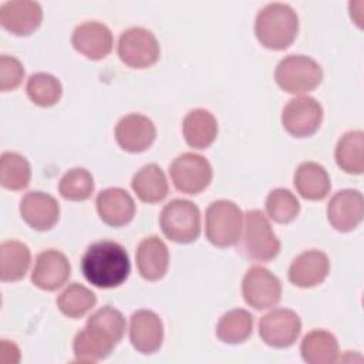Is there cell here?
<instances>
[{"instance_id": "obj_1", "label": "cell", "mask_w": 364, "mask_h": 364, "mask_svg": "<svg viewBox=\"0 0 364 364\" xmlns=\"http://www.w3.org/2000/svg\"><path fill=\"white\" fill-rule=\"evenodd\" d=\"M81 270L88 283L100 289H112L122 284L131 272L127 250L117 242H95L85 250Z\"/></svg>"}, {"instance_id": "obj_33", "label": "cell", "mask_w": 364, "mask_h": 364, "mask_svg": "<svg viewBox=\"0 0 364 364\" xmlns=\"http://www.w3.org/2000/svg\"><path fill=\"white\" fill-rule=\"evenodd\" d=\"M58 191L67 200H87L94 192V178L84 168H73L61 178Z\"/></svg>"}, {"instance_id": "obj_18", "label": "cell", "mask_w": 364, "mask_h": 364, "mask_svg": "<svg viewBox=\"0 0 364 364\" xmlns=\"http://www.w3.org/2000/svg\"><path fill=\"white\" fill-rule=\"evenodd\" d=\"M129 341L144 354L159 350L164 341V326L158 314L151 310L135 311L129 320Z\"/></svg>"}, {"instance_id": "obj_31", "label": "cell", "mask_w": 364, "mask_h": 364, "mask_svg": "<svg viewBox=\"0 0 364 364\" xmlns=\"http://www.w3.org/2000/svg\"><path fill=\"white\" fill-rule=\"evenodd\" d=\"M95 294L80 283L70 284L57 297V306L60 311L70 318L82 317L95 306Z\"/></svg>"}, {"instance_id": "obj_17", "label": "cell", "mask_w": 364, "mask_h": 364, "mask_svg": "<svg viewBox=\"0 0 364 364\" xmlns=\"http://www.w3.org/2000/svg\"><path fill=\"white\" fill-rule=\"evenodd\" d=\"M20 213L30 228L43 232L51 229L57 223L60 218V205L54 196L33 191L23 196L20 202Z\"/></svg>"}, {"instance_id": "obj_13", "label": "cell", "mask_w": 364, "mask_h": 364, "mask_svg": "<svg viewBox=\"0 0 364 364\" xmlns=\"http://www.w3.org/2000/svg\"><path fill=\"white\" fill-rule=\"evenodd\" d=\"M364 216L363 195L357 189L338 191L327 205L330 225L338 232L355 229Z\"/></svg>"}, {"instance_id": "obj_7", "label": "cell", "mask_w": 364, "mask_h": 364, "mask_svg": "<svg viewBox=\"0 0 364 364\" xmlns=\"http://www.w3.org/2000/svg\"><path fill=\"white\" fill-rule=\"evenodd\" d=\"M169 175L179 192L198 195L209 186L213 172L205 156L193 152H185L172 161Z\"/></svg>"}, {"instance_id": "obj_28", "label": "cell", "mask_w": 364, "mask_h": 364, "mask_svg": "<svg viewBox=\"0 0 364 364\" xmlns=\"http://www.w3.org/2000/svg\"><path fill=\"white\" fill-rule=\"evenodd\" d=\"M336 162L347 173L361 175L364 171V132L344 134L336 146Z\"/></svg>"}, {"instance_id": "obj_36", "label": "cell", "mask_w": 364, "mask_h": 364, "mask_svg": "<svg viewBox=\"0 0 364 364\" xmlns=\"http://www.w3.org/2000/svg\"><path fill=\"white\" fill-rule=\"evenodd\" d=\"M24 77V67L16 58L10 55L0 57V90L11 91L16 90Z\"/></svg>"}, {"instance_id": "obj_22", "label": "cell", "mask_w": 364, "mask_h": 364, "mask_svg": "<svg viewBox=\"0 0 364 364\" xmlns=\"http://www.w3.org/2000/svg\"><path fill=\"white\" fill-rule=\"evenodd\" d=\"M136 266L145 280L155 282L165 276L169 266V252L158 236L145 237L136 249Z\"/></svg>"}, {"instance_id": "obj_32", "label": "cell", "mask_w": 364, "mask_h": 364, "mask_svg": "<svg viewBox=\"0 0 364 364\" xmlns=\"http://www.w3.org/2000/svg\"><path fill=\"white\" fill-rule=\"evenodd\" d=\"M26 91L31 102L38 107L47 108L55 105L60 101L63 87L54 75L47 73H36L28 78Z\"/></svg>"}, {"instance_id": "obj_24", "label": "cell", "mask_w": 364, "mask_h": 364, "mask_svg": "<svg viewBox=\"0 0 364 364\" xmlns=\"http://www.w3.org/2000/svg\"><path fill=\"white\" fill-rule=\"evenodd\" d=\"M294 186L304 199L321 200L327 196L331 183L323 165L316 162H303L294 172Z\"/></svg>"}, {"instance_id": "obj_5", "label": "cell", "mask_w": 364, "mask_h": 364, "mask_svg": "<svg viewBox=\"0 0 364 364\" xmlns=\"http://www.w3.org/2000/svg\"><path fill=\"white\" fill-rule=\"evenodd\" d=\"M164 235L176 243H192L200 235L199 208L186 199H173L161 212Z\"/></svg>"}, {"instance_id": "obj_23", "label": "cell", "mask_w": 364, "mask_h": 364, "mask_svg": "<svg viewBox=\"0 0 364 364\" xmlns=\"http://www.w3.org/2000/svg\"><path fill=\"white\" fill-rule=\"evenodd\" d=\"M182 131L189 146L205 149L210 146L218 136V121L208 109L196 108L183 118Z\"/></svg>"}, {"instance_id": "obj_10", "label": "cell", "mask_w": 364, "mask_h": 364, "mask_svg": "<svg viewBox=\"0 0 364 364\" xmlns=\"http://www.w3.org/2000/svg\"><path fill=\"white\" fill-rule=\"evenodd\" d=\"M242 294L250 307L264 310L274 307L280 301L282 284L272 272L262 266H255L243 277Z\"/></svg>"}, {"instance_id": "obj_16", "label": "cell", "mask_w": 364, "mask_h": 364, "mask_svg": "<svg viewBox=\"0 0 364 364\" xmlns=\"http://www.w3.org/2000/svg\"><path fill=\"white\" fill-rule=\"evenodd\" d=\"M73 47L90 60L105 58L114 46L111 30L98 21H87L75 27L71 37Z\"/></svg>"}, {"instance_id": "obj_26", "label": "cell", "mask_w": 364, "mask_h": 364, "mask_svg": "<svg viewBox=\"0 0 364 364\" xmlns=\"http://www.w3.org/2000/svg\"><path fill=\"white\" fill-rule=\"evenodd\" d=\"M300 353L306 363L330 364L337 361V338L326 330H313L307 333L300 344Z\"/></svg>"}, {"instance_id": "obj_9", "label": "cell", "mask_w": 364, "mask_h": 364, "mask_svg": "<svg viewBox=\"0 0 364 364\" xmlns=\"http://www.w3.org/2000/svg\"><path fill=\"white\" fill-rule=\"evenodd\" d=\"M323 108L313 97L301 95L290 100L282 112L284 129L296 136L304 138L313 135L321 125Z\"/></svg>"}, {"instance_id": "obj_34", "label": "cell", "mask_w": 364, "mask_h": 364, "mask_svg": "<svg viewBox=\"0 0 364 364\" xmlns=\"http://www.w3.org/2000/svg\"><path fill=\"white\" fill-rule=\"evenodd\" d=\"M266 212L272 220L277 223H289L297 218L300 203L289 189L277 188L266 198Z\"/></svg>"}, {"instance_id": "obj_6", "label": "cell", "mask_w": 364, "mask_h": 364, "mask_svg": "<svg viewBox=\"0 0 364 364\" xmlns=\"http://www.w3.org/2000/svg\"><path fill=\"white\" fill-rule=\"evenodd\" d=\"M245 233L242 237L243 253L256 262H269L280 252V240L273 232L262 210H247L245 215Z\"/></svg>"}, {"instance_id": "obj_21", "label": "cell", "mask_w": 364, "mask_h": 364, "mask_svg": "<svg viewBox=\"0 0 364 364\" xmlns=\"http://www.w3.org/2000/svg\"><path fill=\"white\" fill-rule=\"evenodd\" d=\"M117 344L118 343L102 328L85 324V327L74 337L73 350L77 361L95 363L108 357Z\"/></svg>"}, {"instance_id": "obj_8", "label": "cell", "mask_w": 364, "mask_h": 364, "mask_svg": "<svg viewBox=\"0 0 364 364\" xmlns=\"http://www.w3.org/2000/svg\"><path fill=\"white\" fill-rule=\"evenodd\" d=\"M159 43L152 31L144 27L125 30L118 40V55L131 68H146L159 60Z\"/></svg>"}, {"instance_id": "obj_30", "label": "cell", "mask_w": 364, "mask_h": 364, "mask_svg": "<svg viewBox=\"0 0 364 364\" xmlns=\"http://www.w3.org/2000/svg\"><path fill=\"white\" fill-rule=\"evenodd\" d=\"M31 179L28 161L17 152H4L0 158V183L10 191H23Z\"/></svg>"}, {"instance_id": "obj_11", "label": "cell", "mask_w": 364, "mask_h": 364, "mask_svg": "<svg viewBox=\"0 0 364 364\" xmlns=\"http://www.w3.org/2000/svg\"><path fill=\"white\" fill-rule=\"evenodd\" d=\"M301 331V321L290 309H274L259 323V336L270 347L286 348L294 344Z\"/></svg>"}, {"instance_id": "obj_29", "label": "cell", "mask_w": 364, "mask_h": 364, "mask_svg": "<svg viewBox=\"0 0 364 364\" xmlns=\"http://www.w3.org/2000/svg\"><path fill=\"white\" fill-rule=\"evenodd\" d=\"M252 331L253 316L243 309L225 313L216 326L218 338L226 344H240L252 336Z\"/></svg>"}, {"instance_id": "obj_20", "label": "cell", "mask_w": 364, "mask_h": 364, "mask_svg": "<svg viewBox=\"0 0 364 364\" xmlns=\"http://www.w3.org/2000/svg\"><path fill=\"white\" fill-rule=\"evenodd\" d=\"M330 270V262L326 253L320 250H307L300 253L290 264L289 280L301 289L314 287L324 282Z\"/></svg>"}, {"instance_id": "obj_12", "label": "cell", "mask_w": 364, "mask_h": 364, "mask_svg": "<svg viewBox=\"0 0 364 364\" xmlns=\"http://www.w3.org/2000/svg\"><path fill=\"white\" fill-rule=\"evenodd\" d=\"M156 128L154 122L141 114L122 117L115 127V139L118 145L131 154L146 151L155 141Z\"/></svg>"}, {"instance_id": "obj_19", "label": "cell", "mask_w": 364, "mask_h": 364, "mask_svg": "<svg viewBox=\"0 0 364 364\" xmlns=\"http://www.w3.org/2000/svg\"><path fill=\"white\" fill-rule=\"evenodd\" d=\"M97 212L104 223L112 228L128 225L135 215V202L132 196L121 188H108L98 193Z\"/></svg>"}, {"instance_id": "obj_15", "label": "cell", "mask_w": 364, "mask_h": 364, "mask_svg": "<svg viewBox=\"0 0 364 364\" xmlns=\"http://www.w3.org/2000/svg\"><path fill=\"white\" fill-rule=\"evenodd\" d=\"M43 20V10L37 1L13 0L0 7L1 26L14 36H28L34 33Z\"/></svg>"}, {"instance_id": "obj_27", "label": "cell", "mask_w": 364, "mask_h": 364, "mask_svg": "<svg viewBox=\"0 0 364 364\" xmlns=\"http://www.w3.org/2000/svg\"><path fill=\"white\" fill-rule=\"evenodd\" d=\"M30 249L18 240H6L0 246V279L1 282H17L23 279L30 267Z\"/></svg>"}, {"instance_id": "obj_4", "label": "cell", "mask_w": 364, "mask_h": 364, "mask_svg": "<svg viewBox=\"0 0 364 364\" xmlns=\"http://www.w3.org/2000/svg\"><path fill=\"white\" fill-rule=\"evenodd\" d=\"M274 78L283 91L306 94L318 87L323 80V70L311 57L290 54L277 64Z\"/></svg>"}, {"instance_id": "obj_35", "label": "cell", "mask_w": 364, "mask_h": 364, "mask_svg": "<svg viewBox=\"0 0 364 364\" xmlns=\"http://www.w3.org/2000/svg\"><path fill=\"white\" fill-rule=\"evenodd\" d=\"M87 324H92L102 328L117 343L121 341L125 333V318L122 313L111 306H104L94 314H91V317L87 320Z\"/></svg>"}, {"instance_id": "obj_25", "label": "cell", "mask_w": 364, "mask_h": 364, "mask_svg": "<svg viewBox=\"0 0 364 364\" xmlns=\"http://www.w3.org/2000/svg\"><path fill=\"white\" fill-rule=\"evenodd\" d=\"M131 186L145 203H156L166 198L169 186L164 171L156 164L142 166L132 178Z\"/></svg>"}, {"instance_id": "obj_3", "label": "cell", "mask_w": 364, "mask_h": 364, "mask_svg": "<svg viewBox=\"0 0 364 364\" xmlns=\"http://www.w3.org/2000/svg\"><path fill=\"white\" fill-rule=\"evenodd\" d=\"M243 213L232 200H215L206 209L205 232L208 240L218 247L233 246L243 229Z\"/></svg>"}, {"instance_id": "obj_2", "label": "cell", "mask_w": 364, "mask_h": 364, "mask_svg": "<svg viewBox=\"0 0 364 364\" xmlns=\"http://www.w3.org/2000/svg\"><path fill=\"white\" fill-rule=\"evenodd\" d=\"M299 17L284 3H270L256 16L255 34L259 43L269 50H284L296 38Z\"/></svg>"}, {"instance_id": "obj_14", "label": "cell", "mask_w": 364, "mask_h": 364, "mask_svg": "<svg viewBox=\"0 0 364 364\" xmlns=\"http://www.w3.org/2000/svg\"><path fill=\"white\" fill-rule=\"evenodd\" d=\"M71 274V266L64 253L48 249L37 255L31 273V282L41 290L54 291L60 289Z\"/></svg>"}]
</instances>
